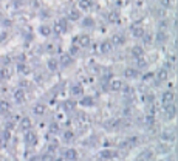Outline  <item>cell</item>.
Wrapping results in <instances>:
<instances>
[{
  "instance_id": "obj_38",
  "label": "cell",
  "mask_w": 178,
  "mask_h": 161,
  "mask_svg": "<svg viewBox=\"0 0 178 161\" xmlns=\"http://www.w3.org/2000/svg\"><path fill=\"white\" fill-rule=\"evenodd\" d=\"M155 39H157L158 43H164L167 40V33L163 31V29H160V31L157 33V36H155Z\"/></svg>"
},
{
  "instance_id": "obj_11",
  "label": "cell",
  "mask_w": 178,
  "mask_h": 161,
  "mask_svg": "<svg viewBox=\"0 0 178 161\" xmlns=\"http://www.w3.org/2000/svg\"><path fill=\"white\" fill-rule=\"evenodd\" d=\"M81 107H95L96 105V99L93 98L91 95H82L79 98V101H77Z\"/></svg>"
},
{
  "instance_id": "obj_39",
  "label": "cell",
  "mask_w": 178,
  "mask_h": 161,
  "mask_svg": "<svg viewBox=\"0 0 178 161\" xmlns=\"http://www.w3.org/2000/svg\"><path fill=\"white\" fill-rule=\"evenodd\" d=\"M40 161H57V158H56L54 153L46 152V153H43V155H40Z\"/></svg>"
},
{
  "instance_id": "obj_34",
  "label": "cell",
  "mask_w": 178,
  "mask_h": 161,
  "mask_svg": "<svg viewBox=\"0 0 178 161\" xmlns=\"http://www.w3.org/2000/svg\"><path fill=\"white\" fill-rule=\"evenodd\" d=\"M91 6H93L91 0H77V8L81 11H88Z\"/></svg>"
},
{
  "instance_id": "obj_21",
  "label": "cell",
  "mask_w": 178,
  "mask_h": 161,
  "mask_svg": "<svg viewBox=\"0 0 178 161\" xmlns=\"http://www.w3.org/2000/svg\"><path fill=\"white\" fill-rule=\"evenodd\" d=\"M161 102L163 104H169V102H175V91L174 90H166L161 93Z\"/></svg>"
},
{
  "instance_id": "obj_10",
  "label": "cell",
  "mask_w": 178,
  "mask_h": 161,
  "mask_svg": "<svg viewBox=\"0 0 178 161\" xmlns=\"http://www.w3.org/2000/svg\"><path fill=\"white\" fill-rule=\"evenodd\" d=\"M5 129H10V130H14L15 126H17V122H19V115H11V113H8L6 116H5Z\"/></svg>"
},
{
  "instance_id": "obj_14",
  "label": "cell",
  "mask_w": 178,
  "mask_h": 161,
  "mask_svg": "<svg viewBox=\"0 0 178 161\" xmlns=\"http://www.w3.org/2000/svg\"><path fill=\"white\" fill-rule=\"evenodd\" d=\"M146 54V50L143 45H132L130 47V56L133 59H139Z\"/></svg>"
},
{
  "instance_id": "obj_18",
  "label": "cell",
  "mask_w": 178,
  "mask_h": 161,
  "mask_svg": "<svg viewBox=\"0 0 178 161\" xmlns=\"http://www.w3.org/2000/svg\"><path fill=\"white\" fill-rule=\"evenodd\" d=\"M60 105H62V110H64V112H67V113H70V112H76L77 102L74 101L73 98H70V99H67V101H64V102H62Z\"/></svg>"
},
{
  "instance_id": "obj_2",
  "label": "cell",
  "mask_w": 178,
  "mask_h": 161,
  "mask_svg": "<svg viewBox=\"0 0 178 161\" xmlns=\"http://www.w3.org/2000/svg\"><path fill=\"white\" fill-rule=\"evenodd\" d=\"M102 127L107 132H115V130H119L122 127V119L121 118H112V119H105L102 122Z\"/></svg>"
},
{
  "instance_id": "obj_19",
  "label": "cell",
  "mask_w": 178,
  "mask_h": 161,
  "mask_svg": "<svg viewBox=\"0 0 178 161\" xmlns=\"http://www.w3.org/2000/svg\"><path fill=\"white\" fill-rule=\"evenodd\" d=\"M13 76H14V70H11L10 67H2L0 68V81L8 82V81H11Z\"/></svg>"
},
{
  "instance_id": "obj_31",
  "label": "cell",
  "mask_w": 178,
  "mask_h": 161,
  "mask_svg": "<svg viewBox=\"0 0 178 161\" xmlns=\"http://www.w3.org/2000/svg\"><path fill=\"white\" fill-rule=\"evenodd\" d=\"M169 79V70H166L164 67H161L157 71V81L158 82H166Z\"/></svg>"
},
{
  "instance_id": "obj_9",
  "label": "cell",
  "mask_w": 178,
  "mask_h": 161,
  "mask_svg": "<svg viewBox=\"0 0 178 161\" xmlns=\"http://www.w3.org/2000/svg\"><path fill=\"white\" fill-rule=\"evenodd\" d=\"M161 110H163V113H164L169 119H174L175 115H177V105H175V102L163 104V109Z\"/></svg>"
},
{
  "instance_id": "obj_15",
  "label": "cell",
  "mask_w": 178,
  "mask_h": 161,
  "mask_svg": "<svg viewBox=\"0 0 178 161\" xmlns=\"http://www.w3.org/2000/svg\"><path fill=\"white\" fill-rule=\"evenodd\" d=\"M17 127H19V130H22V132H26V130L33 129V121H31V118H28V116H23V118L19 119Z\"/></svg>"
},
{
  "instance_id": "obj_17",
  "label": "cell",
  "mask_w": 178,
  "mask_h": 161,
  "mask_svg": "<svg viewBox=\"0 0 178 161\" xmlns=\"http://www.w3.org/2000/svg\"><path fill=\"white\" fill-rule=\"evenodd\" d=\"M122 85H124V82L122 81H119V79H110L107 82V90L108 91H121V88H122Z\"/></svg>"
},
{
  "instance_id": "obj_13",
  "label": "cell",
  "mask_w": 178,
  "mask_h": 161,
  "mask_svg": "<svg viewBox=\"0 0 178 161\" xmlns=\"http://www.w3.org/2000/svg\"><path fill=\"white\" fill-rule=\"evenodd\" d=\"M99 157L102 160H115L119 157V152L115 150V149H102L99 152Z\"/></svg>"
},
{
  "instance_id": "obj_16",
  "label": "cell",
  "mask_w": 178,
  "mask_h": 161,
  "mask_svg": "<svg viewBox=\"0 0 178 161\" xmlns=\"http://www.w3.org/2000/svg\"><path fill=\"white\" fill-rule=\"evenodd\" d=\"M68 20H71V22H77V20H81L82 19V11L77 8V6H73V8H70L68 10V16H67Z\"/></svg>"
},
{
  "instance_id": "obj_44",
  "label": "cell",
  "mask_w": 178,
  "mask_h": 161,
  "mask_svg": "<svg viewBox=\"0 0 178 161\" xmlns=\"http://www.w3.org/2000/svg\"><path fill=\"white\" fill-rule=\"evenodd\" d=\"M152 78H153V73H152V71H149V73H146V74H143V76H141V81H143V82H147V81L152 79Z\"/></svg>"
},
{
  "instance_id": "obj_26",
  "label": "cell",
  "mask_w": 178,
  "mask_h": 161,
  "mask_svg": "<svg viewBox=\"0 0 178 161\" xmlns=\"http://www.w3.org/2000/svg\"><path fill=\"white\" fill-rule=\"evenodd\" d=\"M57 60H59V65H60V67H65V68H67V67H70V65L74 62V57L70 56L68 53H65V54H62Z\"/></svg>"
},
{
  "instance_id": "obj_7",
  "label": "cell",
  "mask_w": 178,
  "mask_h": 161,
  "mask_svg": "<svg viewBox=\"0 0 178 161\" xmlns=\"http://www.w3.org/2000/svg\"><path fill=\"white\" fill-rule=\"evenodd\" d=\"M130 33L133 37H138V39H143V36L146 34V29L141 25V20H136L130 25Z\"/></svg>"
},
{
  "instance_id": "obj_6",
  "label": "cell",
  "mask_w": 178,
  "mask_h": 161,
  "mask_svg": "<svg viewBox=\"0 0 178 161\" xmlns=\"http://www.w3.org/2000/svg\"><path fill=\"white\" fill-rule=\"evenodd\" d=\"M82 95H85V88L81 82H73L71 85H70V96L73 99L76 98H81Z\"/></svg>"
},
{
  "instance_id": "obj_4",
  "label": "cell",
  "mask_w": 178,
  "mask_h": 161,
  "mask_svg": "<svg viewBox=\"0 0 178 161\" xmlns=\"http://www.w3.org/2000/svg\"><path fill=\"white\" fill-rule=\"evenodd\" d=\"M74 43H76L79 48H88L90 45H91V37H90V34H87V33H81L79 36L74 37Z\"/></svg>"
},
{
  "instance_id": "obj_28",
  "label": "cell",
  "mask_w": 178,
  "mask_h": 161,
  "mask_svg": "<svg viewBox=\"0 0 178 161\" xmlns=\"http://www.w3.org/2000/svg\"><path fill=\"white\" fill-rule=\"evenodd\" d=\"M31 112H33L36 116H43L45 112H46V105L42 104V102H37L33 105V109H31Z\"/></svg>"
},
{
  "instance_id": "obj_46",
  "label": "cell",
  "mask_w": 178,
  "mask_h": 161,
  "mask_svg": "<svg viewBox=\"0 0 178 161\" xmlns=\"http://www.w3.org/2000/svg\"><path fill=\"white\" fill-rule=\"evenodd\" d=\"M2 24H5L6 26H11V25H13V22H11L10 19H5V22H2Z\"/></svg>"
},
{
  "instance_id": "obj_45",
  "label": "cell",
  "mask_w": 178,
  "mask_h": 161,
  "mask_svg": "<svg viewBox=\"0 0 178 161\" xmlns=\"http://www.w3.org/2000/svg\"><path fill=\"white\" fill-rule=\"evenodd\" d=\"M6 39H8V33H6V31H2V33H0V43L5 42Z\"/></svg>"
},
{
  "instance_id": "obj_20",
  "label": "cell",
  "mask_w": 178,
  "mask_h": 161,
  "mask_svg": "<svg viewBox=\"0 0 178 161\" xmlns=\"http://www.w3.org/2000/svg\"><path fill=\"white\" fill-rule=\"evenodd\" d=\"M126 40H127V37L124 33H115L110 42L113 43V47H121V45L126 43Z\"/></svg>"
},
{
  "instance_id": "obj_5",
  "label": "cell",
  "mask_w": 178,
  "mask_h": 161,
  "mask_svg": "<svg viewBox=\"0 0 178 161\" xmlns=\"http://www.w3.org/2000/svg\"><path fill=\"white\" fill-rule=\"evenodd\" d=\"M26 90H23L20 87H17L14 91H13V101L17 104V105H22V104H25L26 102Z\"/></svg>"
},
{
  "instance_id": "obj_24",
  "label": "cell",
  "mask_w": 178,
  "mask_h": 161,
  "mask_svg": "<svg viewBox=\"0 0 178 161\" xmlns=\"http://www.w3.org/2000/svg\"><path fill=\"white\" fill-rule=\"evenodd\" d=\"M81 25H82V28H85V29H91V28L96 26V20L93 19L91 16H85V17L81 19Z\"/></svg>"
},
{
  "instance_id": "obj_41",
  "label": "cell",
  "mask_w": 178,
  "mask_h": 161,
  "mask_svg": "<svg viewBox=\"0 0 178 161\" xmlns=\"http://www.w3.org/2000/svg\"><path fill=\"white\" fill-rule=\"evenodd\" d=\"M79 51H81V48H79V47H77V45H76V43H73V45H71V47H70V50H68V54L74 57V56H77V54H79Z\"/></svg>"
},
{
  "instance_id": "obj_29",
  "label": "cell",
  "mask_w": 178,
  "mask_h": 161,
  "mask_svg": "<svg viewBox=\"0 0 178 161\" xmlns=\"http://www.w3.org/2000/svg\"><path fill=\"white\" fill-rule=\"evenodd\" d=\"M124 76H126L127 79H136V78H139V70L138 68H133V67H127L126 70H124Z\"/></svg>"
},
{
  "instance_id": "obj_3",
  "label": "cell",
  "mask_w": 178,
  "mask_h": 161,
  "mask_svg": "<svg viewBox=\"0 0 178 161\" xmlns=\"http://www.w3.org/2000/svg\"><path fill=\"white\" fill-rule=\"evenodd\" d=\"M23 143H25L26 146H29V147H36L37 143H39V136L37 133L34 132L33 129L26 130V132H23Z\"/></svg>"
},
{
  "instance_id": "obj_22",
  "label": "cell",
  "mask_w": 178,
  "mask_h": 161,
  "mask_svg": "<svg viewBox=\"0 0 178 161\" xmlns=\"http://www.w3.org/2000/svg\"><path fill=\"white\" fill-rule=\"evenodd\" d=\"M160 138L164 143H174L175 141V132L174 130H161Z\"/></svg>"
},
{
  "instance_id": "obj_37",
  "label": "cell",
  "mask_w": 178,
  "mask_h": 161,
  "mask_svg": "<svg viewBox=\"0 0 178 161\" xmlns=\"http://www.w3.org/2000/svg\"><path fill=\"white\" fill-rule=\"evenodd\" d=\"M172 150V147H170V144L169 143H161V144H158V147H157V152L158 153H167Z\"/></svg>"
},
{
  "instance_id": "obj_43",
  "label": "cell",
  "mask_w": 178,
  "mask_h": 161,
  "mask_svg": "<svg viewBox=\"0 0 178 161\" xmlns=\"http://www.w3.org/2000/svg\"><path fill=\"white\" fill-rule=\"evenodd\" d=\"M160 5H161V8L169 10V8H172V0H160Z\"/></svg>"
},
{
  "instance_id": "obj_47",
  "label": "cell",
  "mask_w": 178,
  "mask_h": 161,
  "mask_svg": "<svg viewBox=\"0 0 178 161\" xmlns=\"http://www.w3.org/2000/svg\"><path fill=\"white\" fill-rule=\"evenodd\" d=\"M65 161H73V160H65Z\"/></svg>"
},
{
  "instance_id": "obj_35",
  "label": "cell",
  "mask_w": 178,
  "mask_h": 161,
  "mask_svg": "<svg viewBox=\"0 0 178 161\" xmlns=\"http://www.w3.org/2000/svg\"><path fill=\"white\" fill-rule=\"evenodd\" d=\"M0 138L3 140L5 144H8V143L11 141V138H13V130H10V129H3L2 132H0Z\"/></svg>"
},
{
  "instance_id": "obj_8",
  "label": "cell",
  "mask_w": 178,
  "mask_h": 161,
  "mask_svg": "<svg viewBox=\"0 0 178 161\" xmlns=\"http://www.w3.org/2000/svg\"><path fill=\"white\" fill-rule=\"evenodd\" d=\"M60 140H62V143H65V144H71L76 140V132H73L71 129L60 130Z\"/></svg>"
},
{
  "instance_id": "obj_33",
  "label": "cell",
  "mask_w": 178,
  "mask_h": 161,
  "mask_svg": "<svg viewBox=\"0 0 178 161\" xmlns=\"http://www.w3.org/2000/svg\"><path fill=\"white\" fill-rule=\"evenodd\" d=\"M60 126H59V122L57 121H51L50 122V126H48V133L50 135H57V133H60Z\"/></svg>"
},
{
  "instance_id": "obj_30",
  "label": "cell",
  "mask_w": 178,
  "mask_h": 161,
  "mask_svg": "<svg viewBox=\"0 0 178 161\" xmlns=\"http://www.w3.org/2000/svg\"><path fill=\"white\" fill-rule=\"evenodd\" d=\"M113 48H115V47H113V43H112L110 40H104V42L99 43V51L102 53V54H108V53H110Z\"/></svg>"
},
{
  "instance_id": "obj_25",
  "label": "cell",
  "mask_w": 178,
  "mask_h": 161,
  "mask_svg": "<svg viewBox=\"0 0 178 161\" xmlns=\"http://www.w3.org/2000/svg\"><path fill=\"white\" fill-rule=\"evenodd\" d=\"M107 20H108V24H112V25H119L121 24V14L118 11H110L107 14Z\"/></svg>"
},
{
  "instance_id": "obj_32",
  "label": "cell",
  "mask_w": 178,
  "mask_h": 161,
  "mask_svg": "<svg viewBox=\"0 0 178 161\" xmlns=\"http://www.w3.org/2000/svg\"><path fill=\"white\" fill-rule=\"evenodd\" d=\"M37 31H39V34H40L42 37H48V36L53 34L51 26H50V25H46V24H43V25L39 26V28H37Z\"/></svg>"
},
{
  "instance_id": "obj_23",
  "label": "cell",
  "mask_w": 178,
  "mask_h": 161,
  "mask_svg": "<svg viewBox=\"0 0 178 161\" xmlns=\"http://www.w3.org/2000/svg\"><path fill=\"white\" fill-rule=\"evenodd\" d=\"M46 68L51 71V73H56V71H59V68H60V65H59V60H57V57H48V60H46Z\"/></svg>"
},
{
  "instance_id": "obj_36",
  "label": "cell",
  "mask_w": 178,
  "mask_h": 161,
  "mask_svg": "<svg viewBox=\"0 0 178 161\" xmlns=\"http://www.w3.org/2000/svg\"><path fill=\"white\" fill-rule=\"evenodd\" d=\"M15 68H17L15 71L20 73V74H29V67H28V64H26V62H17Z\"/></svg>"
},
{
  "instance_id": "obj_12",
  "label": "cell",
  "mask_w": 178,
  "mask_h": 161,
  "mask_svg": "<svg viewBox=\"0 0 178 161\" xmlns=\"http://www.w3.org/2000/svg\"><path fill=\"white\" fill-rule=\"evenodd\" d=\"M62 158L77 161V158H79V152H77L74 147H67L65 150H62Z\"/></svg>"
},
{
  "instance_id": "obj_42",
  "label": "cell",
  "mask_w": 178,
  "mask_h": 161,
  "mask_svg": "<svg viewBox=\"0 0 178 161\" xmlns=\"http://www.w3.org/2000/svg\"><path fill=\"white\" fill-rule=\"evenodd\" d=\"M0 64H2L3 67H10L13 64V59L10 56H2V57H0Z\"/></svg>"
},
{
  "instance_id": "obj_27",
  "label": "cell",
  "mask_w": 178,
  "mask_h": 161,
  "mask_svg": "<svg viewBox=\"0 0 178 161\" xmlns=\"http://www.w3.org/2000/svg\"><path fill=\"white\" fill-rule=\"evenodd\" d=\"M8 113H11V102L6 99H0V115L6 116Z\"/></svg>"
},
{
  "instance_id": "obj_1",
  "label": "cell",
  "mask_w": 178,
  "mask_h": 161,
  "mask_svg": "<svg viewBox=\"0 0 178 161\" xmlns=\"http://www.w3.org/2000/svg\"><path fill=\"white\" fill-rule=\"evenodd\" d=\"M51 29H53V33L54 34H64V33H67L68 31V19H57V20H54L53 22V26H51Z\"/></svg>"
},
{
  "instance_id": "obj_40",
  "label": "cell",
  "mask_w": 178,
  "mask_h": 161,
  "mask_svg": "<svg viewBox=\"0 0 178 161\" xmlns=\"http://www.w3.org/2000/svg\"><path fill=\"white\" fill-rule=\"evenodd\" d=\"M135 60H136V68H138L139 71H141L143 68H146L147 65H149V62H147V60L144 59V56H143V57H139V59H135Z\"/></svg>"
}]
</instances>
